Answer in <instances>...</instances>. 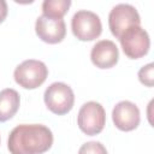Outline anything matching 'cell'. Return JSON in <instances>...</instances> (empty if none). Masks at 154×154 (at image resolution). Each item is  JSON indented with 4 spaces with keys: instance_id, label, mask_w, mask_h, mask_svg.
<instances>
[{
    "instance_id": "6da1fadb",
    "label": "cell",
    "mask_w": 154,
    "mask_h": 154,
    "mask_svg": "<svg viewBox=\"0 0 154 154\" xmlns=\"http://www.w3.org/2000/svg\"><path fill=\"white\" fill-rule=\"evenodd\" d=\"M53 144L52 131L41 124H22L16 126L8 136L11 154H42Z\"/></svg>"
},
{
    "instance_id": "7a4b0ae2",
    "label": "cell",
    "mask_w": 154,
    "mask_h": 154,
    "mask_svg": "<svg viewBox=\"0 0 154 154\" xmlns=\"http://www.w3.org/2000/svg\"><path fill=\"white\" fill-rule=\"evenodd\" d=\"M43 99L47 108L58 116L70 112L75 102V95L71 87L63 82L52 83L46 89Z\"/></svg>"
},
{
    "instance_id": "3957f363",
    "label": "cell",
    "mask_w": 154,
    "mask_h": 154,
    "mask_svg": "<svg viewBox=\"0 0 154 154\" xmlns=\"http://www.w3.org/2000/svg\"><path fill=\"white\" fill-rule=\"evenodd\" d=\"M123 52L130 59H140L144 57L150 46L148 32L141 28V25H134L128 28L119 37Z\"/></svg>"
},
{
    "instance_id": "277c9868",
    "label": "cell",
    "mask_w": 154,
    "mask_h": 154,
    "mask_svg": "<svg viewBox=\"0 0 154 154\" xmlns=\"http://www.w3.org/2000/svg\"><path fill=\"white\" fill-rule=\"evenodd\" d=\"M71 29L73 35L81 41H93L97 38L102 31L100 17L87 10L77 11L71 19Z\"/></svg>"
},
{
    "instance_id": "5b68a950",
    "label": "cell",
    "mask_w": 154,
    "mask_h": 154,
    "mask_svg": "<svg viewBox=\"0 0 154 154\" xmlns=\"http://www.w3.org/2000/svg\"><path fill=\"white\" fill-rule=\"evenodd\" d=\"M48 76V69L45 63L29 59L19 64L14 70V81L25 89L40 87Z\"/></svg>"
},
{
    "instance_id": "8992f818",
    "label": "cell",
    "mask_w": 154,
    "mask_h": 154,
    "mask_svg": "<svg viewBox=\"0 0 154 154\" xmlns=\"http://www.w3.org/2000/svg\"><path fill=\"white\" fill-rule=\"evenodd\" d=\"M77 123L81 131H83L85 135H97L105 126L106 112L99 102L88 101L81 107L77 117Z\"/></svg>"
},
{
    "instance_id": "52a82bcc",
    "label": "cell",
    "mask_w": 154,
    "mask_h": 154,
    "mask_svg": "<svg viewBox=\"0 0 154 154\" xmlns=\"http://www.w3.org/2000/svg\"><path fill=\"white\" fill-rule=\"evenodd\" d=\"M140 24H141V18L137 10L129 4H118L109 12L108 25L111 32L117 38H119L120 35L128 28Z\"/></svg>"
},
{
    "instance_id": "ba28073f",
    "label": "cell",
    "mask_w": 154,
    "mask_h": 154,
    "mask_svg": "<svg viewBox=\"0 0 154 154\" xmlns=\"http://www.w3.org/2000/svg\"><path fill=\"white\" fill-rule=\"evenodd\" d=\"M35 30L37 36L47 43H59L66 35V25L63 18H52L45 14L36 19Z\"/></svg>"
},
{
    "instance_id": "9c48e42d",
    "label": "cell",
    "mask_w": 154,
    "mask_h": 154,
    "mask_svg": "<svg viewBox=\"0 0 154 154\" xmlns=\"http://www.w3.org/2000/svg\"><path fill=\"white\" fill-rule=\"evenodd\" d=\"M112 119L116 128L119 130L131 131L140 124V109L131 101H120L112 111Z\"/></svg>"
},
{
    "instance_id": "30bf717a",
    "label": "cell",
    "mask_w": 154,
    "mask_h": 154,
    "mask_svg": "<svg viewBox=\"0 0 154 154\" xmlns=\"http://www.w3.org/2000/svg\"><path fill=\"white\" fill-rule=\"evenodd\" d=\"M119 52L111 40H101L94 45L90 52L93 64L99 69H109L118 63Z\"/></svg>"
},
{
    "instance_id": "8fae6325",
    "label": "cell",
    "mask_w": 154,
    "mask_h": 154,
    "mask_svg": "<svg viewBox=\"0 0 154 154\" xmlns=\"http://www.w3.org/2000/svg\"><path fill=\"white\" fill-rule=\"evenodd\" d=\"M20 97L17 90L7 88L0 91V122L11 119L18 111Z\"/></svg>"
},
{
    "instance_id": "7c38bea8",
    "label": "cell",
    "mask_w": 154,
    "mask_h": 154,
    "mask_svg": "<svg viewBox=\"0 0 154 154\" xmlns=\"http://www.w3.org/2000/svg\"><path fill=\"white\" fill-rule=\"evenodd\" d=\"M70 5V0H45L42 2V12L52 18H63L69 11Z\"/></svg>"
},
{
    "instance_id": "4fadbf2b",
    "label": "cell",
    "mask_w": 154,
    "mask_h": 154,
    "mask_svg": "<svg viewBox=\"0 0 154 154\" xmlns=\"http://www.w3.org/2000/svg\"><path fill=\"white\" fill-rule=\"evenodd\" d=\"M138 79L147 87H153L154 84V64L149 63L146 66L141 67L138 71Z\"/></svg>"
},
{
    "instance_id": "5bb4252c",
    "label": "cell",
    "mask_w": 154,
    "mask_h": 154,
    "mask_svg": "<svg viewBox=\"0 0 154 154\" xmlns=\"http://www.w3.org/2000/svg\"><path fill=\"white\" fill-rule=\"evenodd\" d=\"M78 154H107V150L102 143L91 141V142L84 143L79 148Z\"/></svg>"
},
{
    "instance_id": "9a60e30c",
    "label": "cell",
    "mask_w": 154,
    "mask_h": 154,
    "mask_svg": "<svg viewBox=\"0 0 154 154\" xmlns=\"http://www.w3.org/2000/svg\"><path fill=\"white\" fill-rule=\"evenodd\" d=\"M7 4L5 0H0V23H2L7 16Z\"/></svg>"
}]
</instances>
